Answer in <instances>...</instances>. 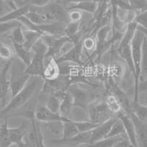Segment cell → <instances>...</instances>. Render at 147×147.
<instances>
[{
	"label": "cell",
	"instance_id": "obj_1",
	"mask_svg": "<svg viewBox=\"0 0 147 147\" xmlns=\"http://www.w3.org/2000/svg\"><path fill=\"white\" fill-rule=\"evenodd\" d=\"M40 77L32 76L23 89L15 96L12 98L11 101L0 111V118H6L8 114L12 113L20 107H23L31 99L37 89L38 78Z\"/></svg>",
	"mask_w": 147,
	"mask_h": 147
},
{
	"label": "cell",
	"instance_id": "obj_2",
	"mask_svg": "<svg viewBox=\"0 0 147 147\" xmlns=\"http://www.w3.org/2000/svg\"><path fill=\"white\" fill-rule=\"evenodd\" d=\"M48 47L45 42L40 38L34 44L32 48L34 55L32 61L25 69V73L30 76L40 77L43 76L44 67H45L46 56H47Z\"/></svg>",
	"mask_w": 147,
	"mask_h": 147
},
{
	"label": "cell",
	"instance_id": "obj_3",
	"mask_svg": "<svg viewBox=\"0 0 147 147\" xmlns=\"http://www.w3.org/2000/svg\"><path fill=\"white\" fill-rule=\"evenodd\" d=\"M25 65L19 59L17 61L13 60L10 69V78L9 80L12 97L15 96L24 88L31 77V76L25 73Z\"/></svg>",
	"mask_w": 147,
	"mask_h": 147
},
{
	"label": "cell",
	"instance_id": "obj_4",
	"mask_svg": "<svg viewBox=\"0 0 147 147\" xmlns=\"http://www.w3.org/2000/svg\"><path fill=\"white\" fill-rule=\"evenodd\" d=\"M144 35L142 32L137 30L136 34L131 43V52H132V61L135 69V102H139V97L138 94V85L139 82V77L140 74V63L142 57V46L144 40Z\"/></svg>",
	"mask_w": 147,
	"mask_h": 147
},
{
	"label": "cell",
	"instance_id": "obj_5",
	"mask_svg": "<svg viewBox=\"0 0 147 147\" xmlns=\"http://www.w3.org/2000/svg\"><path fill=\"white\" fill-rule=\"evenodd\" d=\"M42 40L45 42L48 47L46 60L48 58L57 59V56L60 57V54L66 44H73L71 39L66 36H54V35H44L41 37ZM57 57V58H58Z\"/></svg>",
	"mask_w": 147,
	"mask_h": 147
},
{
	"label": "cell",
	"instance_id": "obj_6",
	"mask_svg": "<svg viewBox=\"0 0 147 147\" xmlns=\"http://www.w3.org/2000/svg\"><path fill=\"white\" fill-rule=\"evenodd\" d=\"M67 90L73 96L74 106L88 111L89 105L93 102L90 93L77 83L71 84Z\"/></svg>",
	"mask_w": 147,
	"mask_h": 147
},
{
	"label": "cell",
	"instance_id": "obj_7",
	"mask_svg": "<svg viewBox=\"0 0 147 147\" xmlns=\"http://www.w3.org/2000/svg\"><path fill=\"white\" fill-rule=\"evenodd\" d=\"M88 113L90 121L97 124H102L111 119L113 114L107 107L105 102H91L88 107Z\"/></svg>",
	"mask_w": 147,
	"mask_h": 147
},
{
	"label": "cell",
	"instance_id": "obj_8",
	"mask_svg": "<svg viewBox=\"0 0 147 147\" xmlns=\"http://www.w3.org/2000/svg\"><path fill=\"white\" fill-rule=\"evenodd\" d=\"M82 50V40L78 42L77 44H73V47L66 52L61 55L58 58L55 59L57 63L63 62L71 63L77 64L78 65H82V63L81 60Z\"/></svg>",
	"mask_w": 147,
	"mask_h": 147
},
{
	"label": "cell",
	"instance_id": "obj_9",
	"mask_svg": "<svg viewBox=\"0 0 147 147\" xmlns=\"http://www.w3.org/2000/svg\"><path fill=\"white\" fill-rule=\"evenodd\" d=\"M35 117L39 121L49 123L53 121L65 122L71 119L64 117L60 113H55L49 110L45 105H41L35 110Z\"/></svg>",
	"mask_w": 147,
	"mask_h": 147
},
{
	"label": "cell",
	"instance_id": "obj_10",
	"mask_svg": "<svg viewBox=\"0 0 147 147\" xmlns=\"http://www.w3.org/2000/svg\"><path fill=\"white\" fill-rule=\"evenodd\" d=\"M127 113L130 116L135 125L138 146L147 147V122L138 119L130 110L127 111Z\"/></svg>",
	"mask_w": 147,
	"mask_h": 147
},
{
	"label": "cell",
	"instance_id": "obj_11",
	"mask_svg": "<svg viewBox=\"0 0 147 147\" xmlns=\"http://www.w3.org/2000/svg\"><path fill=\"white\" fill-rule=\"evenodd\" d=\"M46 15L52 22H58L64 24L69 23V12L60 4H52Z\"/></svg>",
	"mask_w": 147,
	"mask_h": 147
},
{
	"label": "cell",
	"instance_id": "obj_12",
	"mask_svg": "<svg viewBox=\"0 0 147 147\" xmlns=\"http://www.w3.org/2000/svg\"><path fill=\"white\" fill-rule=\"evenodd\" d=\"M117 118L123 124V126L124 127V130H125V134L128 140L135 146L138 147L137 144V139H136L135 125H134V123L132 121V119L130 118V116L127 113L124 112V110H122L121 112L118 113Z\"/></svg>",
	"mask_w": 147,
	"mask_h": 147
},
{
	"label": "cell",
	"instance_id": "obj_13",
	"mask_svg": "<svg viewBox=\"0 0 147 147\" xmlns=\"http://www.w3.org/2000/svg\"><path fill=\"white\" fill-rule=\"evenodd\" d=\"M117 118H111L104 123L99 124L97 127L91 131V138H90V144L99 141L102 139L106 138L110 128L116 121Z\"/></svg>",
	"mask_w": 147,
	"mask_h": 147
},
{
	"label": "cell",
	"instance_id": "obj_14",
	"mask_svg": "<svg viewBox=\"0 0 147 147\" xmlns=\"http://www.w3.org/2000/svg\"><path fill=\"white\" fill-rule=\"evenodd\" d=\"M111 32V26L106 24L99 28L96 34V49L95 55H102L106 50L105 44L107 43L109 34Z\"/></svg>",
	"mask_w": 147,
	"mask_h": 147
},
{
	"label": "cell",
	"instance_id": "obj_15",
	"mask_svg": "<svg viewBox=\"0 0 147 147\" xmlns=\"http://www.w3.org/2000/svg\"><path fill=\"white\" fill-rule=\"evenodd\" d=\"M13 59L7 60L2 69L0 74V100L5 102L7 94L10 90V82L7 79V74L10 71Z\"/></svg>",
	"mask_w": 147,
	"mask_h": 147
},
{
	"label": "cell",
	"instance_id": "obj_16",
	"mask_svg": "<svg viewBox=\"0 0 147 147\" xmlns=\"http://www.w3.org/2000/svg\"><path fill=\"white\" fill-rule=\"evenodd\" d=\"M91 138V131L86 132H80L74 137L69 139H57L52 140V142L55 144H70V145H81L85 144V146L90 144Z\"/></svg>",
	"mask_w": 147,
	"mask_h": 147
},
{
	"label": "cell",
	"instance_id": "obj_17",
	"mask_svg": "<svg viewBox=\"0 0 147 147\" xmlns=\"http://www.w3.org/2000/svg\"><path fill=\"white\" fill-rule=\"evenodd\" d=\"M60 76V69L58 63L55 58H50L49 62L45 64L42 78L46 81H53Z\"/></svg>",
	"mask_w": 147,
	"mask_h": 147
},
{
	"label": "cell",
	"instance_id": "obj_18",
	"mask_svg": "<svg viewBox=\"0 0 147 147\" xmlns=\"http://www.w3.org/2000/svg\"><path fill=\"white\" fill-rule=\"evenodd\" d=\"M30 10V5H24L22 7H16L7 13L1 16H0V24L18 21V18L25 16Z\"/></svg>",
	"mask_w": 147,
	"mask_h": 147
},
{
	"label": "cell",
	"instance_id": "obj_19",
	"mask_svg": "<svg viewBox=\"0 0 147 147\" xmlns=\"http://www.w3.org/2000/svg\"><path fill=\"white\" fill-rule=\"evenodd\" d=\"M117 52L119 56L126 62L130 69L133 76L135 75V69H134L133 61H132V52H131V44H119L117 49Z\"/></svg>",
	"mask_w": 147,
	"mask_h": 147
},
{
	"label": "cell",
	"instance_id": "obj_20",
	"mask_svg": "<svg viewBox=\"0 0 147 147\" xmlns=\"http://www.w3.org/2000/svg\"><path fill=\"white\" fill-rule=\"evenodd\" d=\"M74 107V99L71 94L68 90H65L63 93L60 98V113L64 117H67L71 111L72 107Z\"/></svg>",
	"mask_w": 147,
	"mask_h": 147
},
{
	"label": "cell",
	"instance_id": "obj_21",
	"mask_svg": "<svg viewBox=\"0 0 147 147\" xmlns=\"http://www.w3.org/2000/svg\"><path fill=\"white\" fill-rule=\"evenodd\" d=\"M13 44L18 58L27 67L32 61L34 55L33 52L32 50H28L20 44H17L15 43H13Z\"/></svg>",
	"mask_w": 147,
	"mask_h": 147
},
{
	"label": "cell",
	"instance_id": "obj_22",
	"mask_svg": "<svg viewBox=\"0 0 147 147\" xmlns=\"http://www.w3.org/2000/svg\"><path fill=\"white\" fill-rule=\"evenodd\" d=\"M24 42L22 46L28 50H32L34 44L44 35L40 32L30 30H24Z\"/></svg>",
	"mask_w": 147,
	"mask_h": 147
},
{
	"label": "cell",
	"instance_id": "obj_23",
	"mask_svg": "<svg viewBox=\"0 0 147 147\" xmlns=\"http://www.w3.org/2000/svg\"><path fill=\"white\" fill-rule=\"evenodd\" d=\"M129 110L136 117L143 121L147 122V106L139 102H129Z\"/></svg>",
	"mask_w": 147,
	"mask_h": 147
},
{
	"label": "cell",
	"instance_id": "obj_24",
	"mask_svg": "<svg viewBox=\"0 0 147 147\" xmlns=\"http://www.w3.org/2000/svg\"><path fill=\"white\" fill-rule=\"evenodd\" d=\"M24 128L23 126L17 127H9V136L11 144H25L24 141Z\"/></svg>",
	"mask_w": 147,
	"mask_h": 147
},
{
	"label": "cell",
	"instance_id": "obj_25",
	"mask_svg": "<svg viewBox=\"0 0 147 147\" xmlns=\"http://www.w3.org/2000/svg\"><path fill=\"white\" fill-rule=\"evenodd\" d=\"M99 7V4L96 3L93 1H86V2H82L80 3L74 4L71 7H68L69 10H78L80 11L87 12L89 13L95 14L96 13Z\"/></svg>",
	"mask_w": 147,
	"mask_h": 147
},
{
	"label": "cell",
	"instance_id": "obj_26",
	"mask_svg": "<svg viewBox=\"0 0 147 147\" xmlns=\"http://www.w3.org/2000/svg\"><path fill=\"white\" fill-rule=\"evenodd\" d=\"M80 133L77 126L74 124L73 120H70L69 121H65L63 123L62 129V138L63 140L69 139L74 137Z\"/></svg>",
	"mask_w": 147,
	"mask_h": 147
},
{
	"label": "cell",
	"instance_id": "obj_27",
	"mask_svg": "<svg viewBox=\"0 0 147 147\" xmlns=\"http://www.w3.org/2000/svg\"><path fill=\"white\" fill-rule=\"evenodd\" d=\"M25 17L30 22H32L35 25H43L50 23L51 21L46 14H40L37 13L36 11H32V10H30L28 13H27Z\"/></svg>",
	"mask_w": 147,
	"mask_h": 147
},
{
	"label": "cell",
	"instance_id": "obj_28",
	"mask_svg": "<svg viewBox=\"0 0 147 147\" xmlns=\"http://www.w3.org/2000/svg\"><path fill=\"white\" fill-rule=\"evenodd\" d=\"M105 104L109 110L113 113H119L123 110V107L121 106L120 101L118 97L113 94H109L105 99Z\"/></svg>",
	"mask_w": 147,
	"mask_h": 147
},
{
	"label": "cell",
	"instance_id": "obj_29",
	"mask_svg": "<svg viewBox=\"0 0 147 147\" xmlns=\"http://www.w3.org/2000/svg\"><path fill=\"white\" fill-rule=\"evenodd\" d=\"M124 138L122 136H115L112 138H107L102 139V140L94 143V144H88L85 146L82 147H114L119 141Z\"/></svg>",
	"mask_w": 147,
	"mask_h": 147
},
{
	"label": "cell",
	"instance_id": "obj_30",
	"mask_svg": "<svg viewBox=\"0 0 147 147\" xmlns=\"http://www.w3.org/2000/svg\"><path fill=\"white\" fill-rule=\"evenodd\" d=\"M11 145L9 136L8 119L5 118V121L0 126V146L9 147Z\"/></svg>",
	"mask_w": 147,
	"mask_h": 147
},
{
	"label": "cell",
	"instance_id": "obj_31",
	"mask_svg": "<svg viewBox=\"0 0 147 147\" xmlns=\"http://www.w3.org/2000/svg\"><path fill=\"white\" fill-rule=\"evenodd\" d=\"M60 98H61V96H59L55 94L49 96L46 101L45 106L52 112L55 113H60Z\"/></svg>",
	"mask_w": 147,
	"mask_h": 147
},
{
	"label": "cell",
	"instance_id": "obj_32",
	"mask_svg": "<svg viewBox=\"0 0 147 147\" xmlns=\"http://www.w3.org/2000/svg\"><path fill=\"white\" fill-rule=\"evenodd\" d=\"M140 79H147V39L144 38L142 46V57L140 63Z\"/></svg>",
	"mask_w": 147,
	"mask_h": 147
},
{
	"label": "cell",
	"instance_id": "obj_33",
	"mask_svg": "<svg viewBox=\"0 0 147 147\" xmlns=\"http://www.w3.org/2000/svg\"><path fill=\"white\" fill-rule=\"evenodd\" d=\"M74 124L77 126V129L80 132H90L96 127H97L100 124H97V123H94V122L91 121H74Z\"/></svg>",
	"mask_w": 147,
	"mask_h": 147
},
{
	"label": "cell",
	"instance_id": "obj_34",
	"mask_svg": "<svg viewBox=\"0 0 147 147\" xmlns=\"http://www.w3.org/2000/svg\"><path fill=\"white\" fill-rule=\"evenodd\" d=\"M123 134H125V130H124V127L123 126L122 122L119 120L117 118L116 121L113 123L111 128H110V131H109L108 134H107V138H112L115 137V136H122Z\"/></svg>",
	"mask_w": 147,
	"mask_h": 147
},
{
	"label": "cell",
	"instance_id": "obj_35",
	"mask_svg": "<svg viewBox=\"0 0 147 147\" xmlns=\"http://www.w3.org/2000/svg\"><path fill=\"white\" fill-rule=\"evenodd\" d=\"M80 26V22H69L64 29L63 35L71 38L72 37L79 33Z\"/></svg>",
	"mask_w": 147,
	"mask_h": 147
},
{
	"label": "cell",
	"instance_id": "obj_36",
	"mask_svg": "<svg viewBox=\"0 0 147 147\" xmlns=\"http://www.w3.org/2000/svg\"><path fill=\"white\" fill-rule=\"evenodd\" d=\"M11 39L13 43L23 45L24 42V30H22V26L16 27L13 30Z\"/></svg>",
	"mask_w": 147,
	"mask_h": 147
},
{
	"label": "cell",
	"instance_id": "obj_37",
	"mask_svg": "<svg viewBox=\"0 0 147 147\" xmlns=\"http://www.w3.org/2000/svg\"><path fill=\"white\" fill-rule=\"evenodd\" d=\"M13 57V51L10 46L0 42V59L10 60Z\"/></svg>",
	"mask_w": 147,
	"mask_h": 147
},
{
	"label": "cell",
	"instance_id": "obj_38",
	"mask_svg": "<svg viewBox=\"0 0 147 147\" xmlns=\"http://www.w3.org/2000/svg\"><path fill=\"white\" fill-rule=\"evenodd\" d=\"M130 7L138 13L147 10V0H127Z\"/></svg>",
	"mask_w": 147,
	"mask_h": 147
},
{
	"label": "cell",
	"instance_id": "obj_39",
	"mask_svg": "<svg viewBox=\"0 0 147 147\" xmlns=\"http://www.w3.org/2000/svg\"><path fill=\"white\" fill-rule=\"evenodd\" d=\"M134 22H136L138 27L147 29V10L138 13Z\"/></svg>",
	"mask_w": 147,
	"mask_h": 147
},
{
	"label": "cell",
	"instance_id": "obj_40",
	"mask_svg": "<svg viewBox=\"0 0 147 147\" xmlns=\"http://www.w3.org/2000/svg\"><path fill=\"white\" fill-rule=\"evenodd\" d=\"M82 48L87 51H92L95 49L96 40L92 37H88L85 38L82 40Z\"/></svg>",
	"mask_w": 147,
	"mask_h": 147
},
{
	"label": "cell",
	"instance_id": "obj_41",
	"mask_svg": "<svg viewBox=\"0 0 147 147\" xmlns=\"http://www.w3.org/2000/svg\"><path fill=\"white\" fill-rule=\"evenodd\" d=\"M82 12L78 10H69V22H80L82 19Z\"/></svg>",
	"mask_w": 147,
	"mask_h": 147
},
{
	"label": "cell",
	"instance_id": "obj_42",
	"mask_svg": "<svg viewBox=\"0 0 147 147\" xmlns=\"http://www.w3.org/2000/svg\"><path fill=\"white\" fill-rule=\"evenodd\" d=\"M147 94V79H140L138 85V94Z\"/></svg>",
	"mask_w": 147,
	"mask_h": 147
},
{
	"label": "cell",
	"instance_id": "obj_43",
	"mask_svg": "<svg viewBox=\"0 0 147 147\" xmlns=\"http://www.w3.org/2000/svg\"><path fill=\"white\" fill-rule=\"evenodd\" d=\"M53 1L54 0H30V2L31 5H34L35 7H43L48 5Z\"/></svg>",
	"mask_w": 147,
	"mask_h": 147
},
{
	"label": "cell",
	"instance_id": "obj_44",
	"mask_svg": "<svg viewBox=\"0 0 147 147\" xmlns=\"http://www.w3.org/2000/svg\"><path fill=\"white\" fill-rule=\"evenodd\" d=\"M33 134L36 147H46L43 143V139H42L43 138H42L40 132H39V133H38V132L36 131V132H33Z\"/></svg>",
	"mask_w": 147,
	"mask_h": 147
},
{
	"label": "cell",
	"instance_id": "obj_45",
	"mask_svg": "<svg viewBox=\"0 0 147 147\" xmlns=\"http://www.w3.org/2000/svg\"><path fill=\"white\" fill-rule=\"evenodd\" d=\"M114 147H136L128 140V138H123Z\"/></svg>",
	"mask_w": 147,
	"mask_h": 147
},
{
	"label": "cell",
	"instance_id": "obj_46",
	"mask_svg": "<svg viewBox=\"0 0 147 147\" xmlns=\"http://www.w3.org/2000/svg\"><path fill=\"white\" fill-rule=\"evenodd\" d=\"M7 1L10 2L15 6H18V7H22V5H24V0H7Z\"/></svg>",
	"mask_w": 147,
	"mask_h": 147
},
{
	"label": "cell",
	"instance_id": "obj_47",
	"mask_svg": "<svg viewBox=\"0 0 147 147\" xmlns=\"http://www.w3.org/2000/svg\"><path fill=\"white\" fill-rule=\"evenodd\" d=\"M5 6L4 0H0V16L4 15V12H5Z\"/></svg>",
	"mask_w": 147,
	"mask_h": 147
},
{
	"label": "cell",
	"instance_id": "obj_48",
	"mask_svg": "<svg viewBox=\"0 0 147 147\" xmlns=\"http://www.w3.org/2000/svg\"><path fill=\"white\" fill-rule=\"evenodd\" d=\"M86 1H90V0H66L65 2H69V3H73V4H77L80 3L82 2H86Z\"/></svg>",
	"mask_w": 147,
	"mask_h": 147
},
{
	"label": "cell",
	"instance_id": "obj_49",
	"mask_svg": "<svg viewBox=\"0 0 147 147\" xmlns=\"http://www.w3.org/2000/svg\"><path fill=\"white\" fill-rule=\"evenodd\" d=\"M138 30L142 32V33L144 34V37H145L147 39V29H144V28H142V27H138Z\"/></svg>",
	"mask_w": 147,
	"mask_h": 147
},
{
	"label": "cell",
	"instance_id": "obj_50",
	"mask_svg": "<svg viewBox=\"0 0 147 147\" xmlns=\"http://www.w3.org/2000/svg\"><path fill=\"white\" fill-rule=\"evenodd\" d=\"M9 147H26L25 144H11Z\"/></svg>",
	"mask_w": 147,
	"mask_h": 147
},
{
	"label": "cell",
	"instance_id": "obj_51",
	"mask_svg": "<svg viewBox=\"0 0 147 147\" xmlns=\"http://www.w3.org/2000/svg\"><path fill=\"white\" fill-rule=\"evenodd\" d=\"M91 1H93V2H96V3H97V4H101V3H102V2H103V0H91Z\"/></svg>",
	"mask_w": 147,
	"mask_h": 147
},
{
	"label": "cell",
	"instance_id": "obj_52",
	"mask_svg": "<svg viewBox=\"0 0 147 147\" xmlns=\"http://www.w3.org/2000/svg\"><path fill=\"white\" fill-rule=\"evenodd\" d=\"M110 2H111V0H103V2H105V3L107 4H110Z\"/></svg>",
	"mask_w": 147,
	"mask_h": 147
},
{
	"label": "cell",
	"instance_id": "obj_53",
	"mask_svg": "<svg viewBox=\"0 0 147 147\" xmlns=\"http://www.w3.org/2000/svg\"><path fill=\"white\" fill-rule=\"evenodd\" d=\"M1 72H2V69H0V74H1Z\"/></svg>",
	"mask_w": 147,
	"mask_h": 147
},
{
	"label": "cell",
	"instance_id": "obj_54",
	"mask_svg": "<svg viewBox=\"0 0 147 147\" xmlns=\"http://www.w3.org/2000/svg\"><path fill=\"white\" fill-rule=\"evenodd\" d=\"M146 102H147V96H146ZM146 106H147V105H146Z\"/></svg>",
	"mask_w": 147,
	"mask_h": 147
},
{
	"label": "cell",
	"instance_id": "obj_55",
	"mask_svg": "<svg viewBox=\"0 0 147 147\" xmlns=\"http://www.w3.org/2000/svg\"><path fill=\"white\" fill-rule=\"evenodd\" d=\"M63 1H64V2H65V1H66V0H63Z\"/></svg>",
	"mask_w": 147,
	"mask_h": 147
},
{
	"label": "cell",
	"instance_id": "obj_56",
	"mask_svg": "<svg viewBox=\"0 0 147 147\" xmlns=\"http://www.w3.org/2000/svg\"><path fill=\"white\" fill-rule=\"evenodd\" d=\"M0 147H1V146H0Z\"/></svg>",
	"mask_w": 147,
	"mask_h": 147
}]
</instances>
